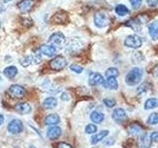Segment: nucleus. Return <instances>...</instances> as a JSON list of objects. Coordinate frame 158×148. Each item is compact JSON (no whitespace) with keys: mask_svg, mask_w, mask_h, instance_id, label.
I'll use <instances>...</instances> for the list:
<instances>
[{"mask_svg":"<svg viewBox=\"0 0 158 148\" xmlns=\"http://www.w3.org/2000/svg\"><path fill=\"white\" fill-rule=\"evenodd\" d=\"M143 76V71L139 67H133L126 76V83L128 86H135L139 84Z\"/></svg>","mask_w":158,"mask_h":148,"instance_id":"nucleus-1","label":"nucleus"},{"mask_svg":"<svg viewBox=\"0 0 158 148\" xmlns=\"http://www.w3.org/2000/svg\"><path fill=\"white\" fill-rule=\"evenodd\" d=\"M65 37L61 32H56L52 35H51V37L48 39V43L49 44H52L54 47H61L65 44Z\"/></svg>","mask_w":158,"mask_h":148,"instance_id":"nucleus-2","label":"nucleus"},{"mask_svg":"<svg viewBox=\"0 0 158 148\" xmlns=\"http://www.w3.org/2000/svg\"><path fill=\"white\" fill-rule=\"evenodd\" d=\"M66 65H67V60H66V58L62 56H57L56 57H53L52 60L49 61V66L56 71L62 70L63 68H65Z\"/></svg>","mask_w":158,"mask_h":148,"instance_id":"nucleus-3","label":"nucleus"},{"mask_svg":"<svg viewBox=\"0 0 158 148\" xmlns=\"http://www.w3.org/2000/svg\"><path fill=\"white\" fill-rule=\"evenodd\" d=\"M7 130L11 134H19L24 130V125L23 122L18 120V118H13L12 121H10L7 126Z\"/></svg>","mask_w":158,"mask_h":148,"instance_id":"nucleus-4","label":"nucleus"},{"mask_svg":"<svg viewBox=\"0 0 158 148\" xmlns=\"http://www.w3.org/2000/svg\"><path fill=\"white\" fill-rule=\"evenodd\" d=\"M94 23L98 28H106L110 23V19L106 13L100 11L94 15Z\"/></svg>","mask_w":158,"mask_h":148,"instance_id":"nucleus-5","label":"nucleus"},{"mask_svg":"<svg viewBox=\"0 0 158 148\" xmlns=\"http://www.w3.org/2000/svg\"><path fill=\"white\" fill-rule=\"evenodd\" d=\"M8 93L11 97L20 99L26 95V89L21 85H18V84H13L8 88Z\"/></svg>","mask_w":158,"mask_h":148,"instance_id":"nucleus-6","label":"nucleus"},{"mask_svg":"<svg viewBox=\"0 0 158 148\" xmlns=\"http://www.w3.org/2000/svg\"><path fill=\"white\" fill-rule=\"evenodd\" d=\"M125 46L131 48H138L142 46V39L137 35H130L125 39Z\"/></svg>","mask_w":158,"mask_h":148,"instance_id":"nucleus-7","label":"nucleus"},{"mask_svg":"<svg viewBox=\"0 0 158 148\" xmlns=\"http://www.w3.org/2000/svg\"><path fill=\"white\" fill-rule=\"evenodd\" d=\"M112 117H113V120L115 121L116 122H118V123H122V122L126 121L127 120V113L122 108L115 109V110L113 111Z\"/></svg>","mask_w":158,"mask_h":148,"instance_id":"nucleus-8","label":"nucleus"},{"mask_svg":"<svg viewBox=\"0 0 158 148\" xmlns=\"http://www.w3.org/2000/svg\"><path fill=\"white\" fill-rule=\"evenodd\" d=\"M39 51L42 54H44V56H49V57L54 56H56V48L54 47L53 46H52V44H48V43L42 44V46L40 47Z\"/></svg>","mask_w":158,"mask_h":148,"instance_id":"nucleus-9","label":"nucleus"},{"mask_svg":"<svg viewBox=\"0 0 158 148\" xmlns=\"http://www.w3.org/2000/svg\"><path fill=\"white\" fill-rule=\"evenodd\" d=\"M15 111L20 115H28L32 112V107L28 102H19L15 106Z\"/></svg>","mask_w":158,"mask_h":148,"instance_id":"nucleus-10","label":"nucleus"},{"mask_svg":"<svg viewBox=\"0 0 158 148\" xmlns=\"http://www.w3.org/2000/svg\"><path fill=\"white\" fill-rule=\"evenodd\" d=\"M35 5V0H21L17 6L22 13H28L33 9Z\"/></svg>","mask_w":158,"mask_h":148,"instance_id":"nucleus-11","label":"nucleus"},{"mask_svg":"<svg viewBox=\"0 0 158 148\" xmlns=\"http://www.w3.org/2000/svg\"><path fill=\"white\" fill-rule=\"evenodd\" d=\"M88 83L89 85L91 86H97V85H104V83H105V80H104V77L101 75L100 73L98 72H93L91 73V75L89 76V80H88Z\"/></svg>","mask_w":158,"mask_h":148,"instance_id":"nucleus-12","label":"nucleus"},{"mask_svg":"<svg viewBox=\"0 0 158 148\" xmlns=\"http://www.w3.org/2000/svg\"><path fill=\"white\" fill-rule=\"evenodd\" d=\"M61 128L57 126V125H53L51 126L47 131V136L51 140H56L61 135Z\"/></svg>","mask_w":158,"mask_h":148,"instance_id":"nucleus-13","label":"nucleus"},{"mask_svg":"<svg viewBox=\"0 0 158 148\" xmlns=\"http://www.w3.org/2000/svg\"><path fill=\"white\" fill-rule=\"evenodd\" d=\"M152 140L150 138V135L148 134L147 132L142 133L139 136V139H138V145L140 148H150L151 146Z\"/></svg>","mask_w":158,"mask_h":148,"instance_id":"nucleus-14","label":"nucleus"},{"mask_svg":"<svg viewBox=\"0 0 158 148\" xmlns=\"http://www.w3.org/2000/svg\"><path fill=\"white\" fill-rule=\"evenodd\" d=\"M60 121V117L57 115V113H51L46 117L44 118V125H48V126H53V125H56Z\"/></svg>","mask_w":158,"mask_h":148,"instance_id":"nucleus-15","label":"nucleus"},{"mask_svg":"<svg viewBox=\"0 0 158 148\" xmlns=\"http://www.w3.org/2000/svg\"><path fill=\"white\" fill-rule=\"evenodd\" d=\"M148 33L153 41L158 39V21H153L148 25Z\"/></svg>","mask_w":158,"mask_h":148,"instance_id":"nucleus-16","label":"nucleus"},{"mask_svg":"<svg viewBox=\"0 0 158 148\" xmlns=\"http://www.w3.org/2000/svg\"><path fill=\"white\" fill-rule=\"evenodd\" d=\"M57 106V100L54 97H48L43 102V107L46 110H52Z\"/></svg>","mask_w":158,"mask_h":148,"instance_id":"nucleus-17","label":"nucleus"},{"mask_svg":"<svg viewBox=\"0 0 158 148\" xmlns=\"http://www.w3.org/2000/svg\"><path fill=\"white\" fill-rule=\"evenodd\" d=\"M108 134H109V131L108 130H101L100 132H97L96 134H94L91 137V144H97L98 142H100L105 137H107Z\"/></svg>","mask_w":158,"mask_h":148,"instance_id":"nucleus-18","label":"nucleus"},{"mask_svg":"<svg viewBox=\"0 0 158 148\" xmlns=\"http://www.w3.org/2000/svg\"><path fill=\"white\" fill-rule=\"evenodd\" d=\"M3 74H4V76H6L7 78L13 79V78L16 77V75L18 74V69L16 66H14V65L7 66L3 70Z\"/></svg>","mask_w":158,"mask_h":148,"instance_id":"nucleus-19","label":"nucleus"},{"mask_svg":"<svg viewBox=\"0 0 158 148\" xmlns=\"http://www.w3.org/2000/svg\"><path fill=\"white\" fill-rule=\"evenodd\" d=\"M52 21L53 23H57V24L65 23L67 21V15L64 12H57L53 15V17L52 18Z\"/></svg>","mask_w":158,"mask_h":148,"instance_id":"nucleus-20","label":"nucleus"},{"mask_svg":"<svg viewBox=\"0 0 158 148\" xmlns=\"http://www.w3.org/2000/svg\"><path fill=\"white\" fill-rule=\"evenodd\" d=\"M104 86H105L106 88L111 89V90H117L118 87V83L116 78L109 77V78H107L105 83H104Z\"/></svg>","mask_w":158,"mask_h":148,"instance_id":"nucleus-21","label":"nucleus"},{"mask_svg":"<svg viewBox=\"0 0 158 148\" xmlns=\"http://www.w3.org/2000/svg\"><path fill=\"white\" fill-rule=\"evenodd\" d=\"M141 130H142V127L140 125H138V123H131V125L127 126V132L131 135L138 134V133L141 132Z\"/></svg>","mask_w":158,"mask_h":148,"instance_id":"nucleus-22","label":"nucleus"},{"mask_svg":"<svg viewBox=\"0 0 158 148\" xmlns=\"http://www.w3.org/2000/svg\"><path fill=\"white\" fill-rule=\"evenodd\" d=\"M90 118H91V121L93 122H95V123H101L104 121V118H105V116H104V113H102L100 112L94 111V112L91 113Z\"/></svg>","mask_w":158,"mask_h":148,"instance_id":"nucleus-23","label":"nucleus"},{"mask_svg":"<svg viewBox=\"0 0 158 148\" xmlns=\"http://www.w3.org/2000/svg\"><path fill=\"white\" fill-rule=\"evenodd\" d=\"M115 12L118 15V16H126V15L128 14V12H130V10L127 9V7L126 6V5L123 4H118L116 6L115 8Z\"/></svg>","mask_w":158,"mask_h":148,"instance_id":"nucleus-24","label":"nucleus"},{"mask_svg":"<svg viewBox=\"0 0 158 148\" xmlns=\"http://www.w3.org/2000/svg\"><path fill=\"white\" fill-rule=\"evenodd\" d=\"M158 107V99L155 98H149L147 99L146 102L144 103V109L145 110H151Z\"/></svg>","mask_w":158,"mask_h":148,"instance_id":"nucleus-25","label":"nucleus"},{"mask_svg":"<svg viewBox=\"0 0 158 148\" xmlns=\"http://www.w3.org/2000/svg\"><path fill=\"white\" fill-rule=\"evenodd\" d=\"M80 47H80V43H78L76 41H73V39L69 42L68 44H67V51H70V52H75Z\"/></svg>","mask_w":158,"mask_h":148,"instance_id":"nucleus-26","label":"nucleus"},{"mask_svg":"<svg viewBox=\"0 0 158 148\" xmlns=\"http://www.w3.org/2000/svg\"><path fill=\"white\" fill-rule=\"evenodd\" d=\"M105 75L107 76V78H109V77L117 78L118 75H120V72H118V70L117 68H115V67H110V68H108L107 70H106Z\"/></svg>","mask_w":158,"mask_h":148,"instance_id":"nucleus-27","label":"nucleus"},{"mask_svg":"<svg viewBox=\"0 0 158 148\" xmlns=\"http://www.w3.org/2000/svg\"><path fill=\"white\" fill-rule=\"evenodd\" d=\"M33 62V59L31 56H23L21 59H20V64L23 66V67H28L31 65Z\"/></svg>","mask_w":158,"mask_h":148,"instance_id":"nucleus-28","label":"nucleus"},{"mask_svg":"<svg viewBox=\"0 0 158 148\" xmlns=\"http://www.w3.org/2000/svg\"><path fill=\"white\" fill-rule=\"evenodd\" d=\"M147 123L150 125H154L158 123V113H153L148 117L147 118Z\"/></svg>","mask_w":158,"mask_h":148,"instance_id":"nucleus-29","label":"nucleus"},{"mask_svg":"<svg viewBox=\"0 0 158 148\" xmlns=\"http://www.w3.org/2000/svg\"><path fill=\"white\" fill-rule=\"evenodd\" d=\"M97 126L95 125H93V123H89L85 126V132L87 134H95L97 132Z\"/></svg>","mask_w":158,"mask_h":148,"instance_id":"nucleus-30","label":"nucleus"},{"mask_svg":"<svg viewBox=\"0 0 158 148\" xmlns=\"http://www.w3.org/2000/svg\"><path fill=\"white\" fill-rule=\"evenodd\" d=\"M104 104H105V106H107L108 108H114L116 106V101L111 98H106V99H104Z\"/></svg>","mask_w":158,"mask_h":148,"instance_id":"nucleus-31","label":"nucleus"},{"mask_svg":"<svg viewBox=\"0 0 158 148\" xmlns=\"http://www.w3.org/2000/svg\"><path fill=\"white\" fill-rule=\"evenodd\" d=\"M70 69H71V71L75 72V73H81V72H83V67L80 66V65H78V64H71Z\"/></svg>","mask_w":158,"mask_h":148,"instance_id":"nucleus-32","label":"nucleus"},{"mask_svg":"<svg viewBox=\"0 0 158 148\" xmlns=\"http://www.w3.org/2000/svg\"><path fill=\"white\" fill-rule=\"evenodd\" d=\"M21 23H22V25H24V26L27 27V28L33 26V21L30 18H22Z\"/></svg>","mask_w":158,"mask_h":148,"instance_id":"nucleus-33","label":"nucleus"},{"mask_svg":"<svg viewBox=\"0 0 158 148\" xmlns=\"http://www.w3.org/2000/svg\"><path fill=\"white\" fill-rule=\"evenodd\" d=\"M141 2H142V0H130V3L135 9L139 8L141 6Z\"/></svg>","mask_w":158,"mask_h":148,"instance_id":"nucleus-34","label":"nucleus"},{"mask_svg":"<svg viewBox=\"0 0 158 148\" xmlns=\"http://www.w3.org/2000/svg\"><path fill=\"white\" fill-rule=\"evenodd\" d=\"M56 148H72V146L66 142H58L56 144Z\"/></svg>","mask_w":158,"mask_h":148,"instance_id":"nucleus-35","label":"nucleus"},{"mask_svg":"<svg viewBox=\"0 0 158 148\" xmlns=\"http://www.w3.org/2000/svg\"><path fill=\"white\" fill-rule=\"evenodd\" d=\"M60 99L62 101H69V100H70V96L68 95V93L63 92V93H61V95H60Z\"/></svg>","mask_w":158,"mask_h":148,"instance_id":"nucleus-36","label":"nucleus"},{"mask_svg":"<svg viewBox=\"0 0 158 148\" xmlns=\"http://www.w3.org/2000/svg\"><path fill=\"white\" fill-rule=\"evenodd\" d=\"M114 143H115V139H114V137H109L107 140L104 141V144H105V145H113Z\"/></svg>","mask_w":158,"mask_h":148,"instance_id":"nucleus-37","label":"nucleus"},{"mask_svg":"<svg viewBox=\"0 0 158 148\" xmlns=\"http://www.w3.org/2000/svg\"><path fill=\"white\" fill-rule=\"evenodd\" d=\"M146 2L150 7H155L158 4V0H146Z\"/></svg>","mask_w":158,"mask_h":148,"instance_id":"nucleus-38","label":"nucleus"},{"mask_svg":"<svg viewBox=\"0 0 158 148\" xmlns=\"http://www.w3.org/2000/svg\"><path fill=\"white\" fill-rule=\"evenodd\" d=\"M145 91H146V83L142 84V85L140 86V88H138V89H137V93H138V94H139V93L143 94Z\"/></svg>","mask_w":158,"mask_h":148,"instance_id":"nucleus-39","label":"nucleus"},{"mask_svg":"<svg viewBox=\"0 0 158 148\" xmlns=\"http://www.w3.org/2000/svg\"><path fill=\"white\" fill-rule=\"evenodd\" d=\"M150 138L151 140H158V131H153L150 134Z\"/></svg>","mask_w":158,"mask_h":148,"instance_id":"nucleus-40","label":"nucleus"},{"mask_svg":"<svg viewBox=\"0 0 158 148\" xmlns=\"http://www.w3.org/2000/svg\"><path fill=\"white\" fill-rule=\"evenodd\" d=\"M153 74H154V76L158 77V65H156L154 69H153Z\"/></svg>","mask_w":158,"mask_h":148,"instance_id":"nucleus-41","label":"nucleus"},{"mask_svg":"<svg viewBox=\"0 0 158 148\" xmlns=\"http://www.w3.org/2000/svg\"><path fill=\"white\" fill-rule=\"evenodd\" d=\"M5 9H6V7H5L2 3H0V13L4 12V11H5Z\"/></svg>","mask_w":158,"mask_h":148,"instance_id":"nucleus-42","label":"nucleus"},{"mask_svg":"<svg viewBox=\"0 0 158 148\" xmlns=\"http://www.w3.org/2000/svg\"><path fill=\"white\" fill-rule=\"evenodd\" d=\"M4 116L3 115H0V126H1L3 125V122H4Z\"/></svg>","mask_w":158,"mask_h":148,"instance_id":"nucleus-43","label":"nucleus"},{"mask_svg":"<svg viewBox=\"0 0 158 148\" xmlns=\"http://www.w3.org/2000/svg\"><path fill=\"white\" fill-rule=\"evenodd\" d=\"M3 2H5V3H9V2H11V1H13V0H2Z\"/></svg>","mask_w":158,"mask_h":148,"instance_id":"nucleus-44","label":"nucleus"},{"mask_svg":"<svg viewBox=\"0 0 158 148\" xmlns=\"http://www.w3.org/2000/svg\"><path fill=\"white\" fill-rule=\"evenodd\" d=\"M29 148H37V147L36 146H30Z\"/></svg>","mask_w":158,"mask_h":148,"instance_id":"nucleus-45","label":"nucleus"},{"mask_svg":"<svg viewBox=\"0 0 158 148\" xmlns=\"http://www.w3.org/2000/svg\"><path fill=\"white\" fill-rule=\"evenodd\" d=\"M0 29H1V21H0Z\"/></svg>","mask_w":158,"mask_h":148,"instance_id":"nucleus-46","label":"nucleus"}]
</instances>
